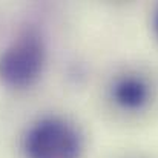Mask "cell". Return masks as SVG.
<instances>
[{
  "instance_id": "cell-1",
  "label": "cell",
  "mask_w": 158,
  "mask_h": 158,
  "mask_svg": "<svg viewBox=\"0 0 158 158\" xmlns=\"http://www.w3.org/2000/svg\"><path fill=\"white\" fill-rule=\"evenodd\" d=\"M25 151L29 158H80L83 140L69 121L48 117L29 129Z\"/></svg>"
},
{
  "instance_id": "cell-2",
  "label": "cell",
  "mask_w": 158,
  "mask_h": 158,
  "mask_svg": "<svg viewBox=\"0 0 158 158\" xmlns=\"http://www.w3.org/2000/svg\"><path fill=\"white\" fill-rule=\"evenodd\" d=\"M43 61L45 48L39 35L25 34L0 55V80L11 88H26L40 75Z\"/></svg>"
},
{
  "instance_id": "cell-3",
  "label": "cell",
  "mask_w": 158,
  "mask_h": 158,
  "mask_svg": "<svg viewBox=\"0 0 158 158\" xmlns=\"http://www.w3.org/2000/svg\"><path fill=\"white\" fill-rule=\"evenodd\" d=\"M112 95L114 100L124 109H140L146 105L149 91L141 78L124 77L115 83Z\"/></svg>"
},
{
  "instance_id": "cell-4",
  "label": "cell",
  "mask_w": 158,
  "mask_h": 158,
  "mask_svg": "<svg viewBox=\"0 0 158 158\" xmlns=\"http://www.w3.org/2000/svg\"><path fill=\"white\" fill-rule=\"evenodd\" d=\"M155 32H157V37H158V9H157V14H155Z\"/></svg>"
}]
</instances>
